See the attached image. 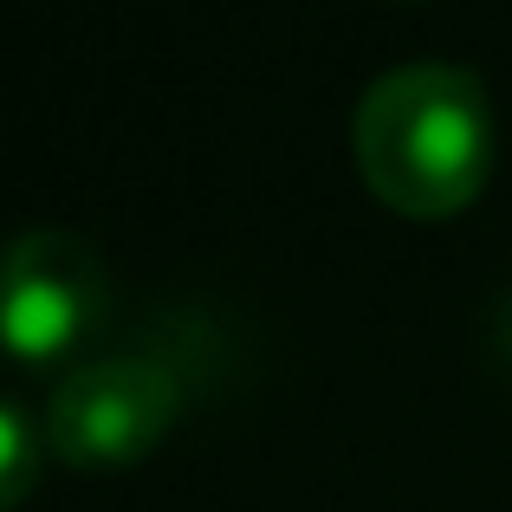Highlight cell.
Here are the masks:
<instances>
[{
	"label": "cell",
	"mask_w": 512,
	"mask_h": 512,
	"mask_svg": "<svg viewBox=\"0 0 512 512\" xmlns=\"http://www.w3.org/2000/svg\"><path fill=\"white\" fill-rule=\"evenodd\" d=\"M182 422V383L150 357H91L59 376L46 435L72 474H124Z\"/></svg>",
	"instance_id": "3957f363"
},
{
	"label": "cell",
	"mask_w": 512,
	"mask_h": 512,
	"mask_svg": "<svg viewBox=\"0 0 512 512\" xmlns=\"http://www.w3.org/2000/svg\"><path fill=\"white\" fill-rule=\"evenodd\" d=\"M117 305L111 266L72 227H20L0 240V350L65 363L104 331Z\"/></svg>",
	"instance_id": "7a4b0ae2"
},
{
	"label": "cell",
	"mask_w": 512,
	"mask_h": 512,
	"mask_svg": "<svg viewBox=\"0 0 512 512\" xmlns=\"http://www.w3.org/2000/svg\"><path fill=\"white\" fill-rule=\"evenodd\" d=\"M357 175L402 221H448L493 175V98L474 65H389L350 117Z\"/></svg>",
	"instance_id": "6da1fadb"
},
{
	"label": "cell",
	"mask_w": 512,
	"mask_h": 512,
	"mask_svg": "<svg viewBox=\"0 0 512 512\" xmlns=\"http://www.w3.org/2000/svg\"><path fill=\"white\" fill-rule=\"evenodd\" d=\"M46 454H52L46 422H33L20 402L0 396V512L33 500V487L46 480Z\"/></svg>",
	"instance_id": "277c9868"
}]
</instances>
